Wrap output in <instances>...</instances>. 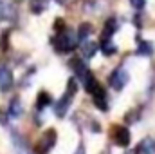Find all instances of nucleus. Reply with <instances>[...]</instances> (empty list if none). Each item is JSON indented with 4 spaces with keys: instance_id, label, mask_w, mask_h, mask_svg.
<instances>
[{
    "instance_id": "nucleus-2",
    "label": "nucleus",
    "mask_w": 155,
    "mask_h": 154,
    "mask_svg": "<svg viewBox=\"0 0 155 154\" xmlns=\"http://www.w3.org/2000/svg\"><path fill=\"white\" fill-rule=\"evenodd\" d=\"M54 145H56V131H54V129H49V131L43 132L41 140L38 142V145H36V152L38 154H47Z\"/></svg>"
},
{
    "instance_id": "nucleus-18",
    "label": "nucleus",
    "mask_w": 155,
    "mask_h": 154,
    "mask_svg": "<svg viewBox=\"0 0 155 154\" xmlns=\"http://www.w3.org/2000/svg\"><path fill=\"white\" fill-rule=\"evenodd\" d=\"M135 116H137V111H132V113H128L124 118H128V121H130V123H135V121H137V118H135Z\"/></svg>"
},
{
    "instance_id": "nucleus-19",
    "label": "nucleus",
    "mask_w": 155,
    "mask_h": 154,
    "mask_svg": "<svg viewBox=\"0 0 155 154\" xmlns=\"http://www.w3.org/2000/svg\"><path fill=\"white\" fill-rule=\"evenodd\" d=\"M5 9H7V5L0 0V20H2V18H5Z\"/></svg>"
},
{
    "instance_id": "nucleus-20",
    "label": "nucleus",
    "mask_w": 155,
    "mask_h": 154,
    "mask_svg": "<svg viewBox=\"0 0 155 154\" xmlns=\"http://www.w3.org/2000/svg\"><path fill=\"white\" fill-rule=\"evenodd\" d=\"M0 123H2V125H5V123H7V116L4 114L2 111H0Z\"/></svg>"
},
{
    "instance_id": "nucleus-17",
    "label": "nucleus",
    "mask_w": 155,
    "mask_h": 154,
    "mask_svg": "<svg viewBox=\"0 0 155 154\" xmlns=\"http://www.w3.org/2000/svg\"><path fill=\"white\" fill-rule=\"evenodd\" d=\"M130 4H132L134 9H143L146 5V0H130Z\"/></svg>"
},
{
    "instance_id": "nucleus-4",
    "label": "nucleus",
    "mask_w": 155,
    "mask_h": 154,
    "mask_svg": "<svg viewBox=\"0 0 155 154\" xmlns=\"http://www.w3.org/2000/svg\"><path fill=\"white\" fill-rule=\"evenodd\" d=\"M13 87V73L7 65H0V91L5 93Z\"/></svg>"
},
{
    "instance_id": "nucleus-13",
    "label": "nucleus",
    "mask_w": 155,
    "mask_h": 154,
    "mask_svg": "<svg viewBox=\"0 0 155 154\" xmlns=\"http://www.w3.org/2000/svg\"><path fill=\"white\" fill-rule=\"evenodd\" d=\"M52 103V98H51V94L49 93H45V91H41L38 94V98H36V107L38 109H45L47 105H51Z\"/></svg>"
},
{
    "instance_id": "nucleus-10",
    "label": "nucleus",
    "mask_w": 155,
    "mask_h": 154,
    "mask_svg": "<svg viewBox=\"0 0 155 154\" xmlns=\"http://www.w3.org/2000/svg\"><path fill=\"white\" fill-rule=\"evenodd\" d=\"M96 51H97V44H94V42H83V45H81V54H83V58H92L94 54H96Z\"/></svg>"
},
{
    "instance_id": "nucleus-12",
    "label": "nucleus",
    "mask_w": 155,
    "mask_h": 154,
    "mask_svg": "<svg viewBox=\"0 0 155 154\" xmlns=\"http://www.w3.org/2000/svg\"><path fill=\"white\" fill-rule=\"evenodd\" d=\"M22 114V103H20V98H13L11 103H9V116L11 118H18Z\"/></svg>"
},
{
    "instance_id": "nucleus-21",
    "label": "nucleus",
    "mask_w": 155,
    "mask_h": 154,
    "mask_svg": "<svg viewBox=\"0 0 155 154\" xmlns=\"http://www.w3.org/2000/svg\"><path fill=\"white\" fill-rule=\"evenodd\" d=\"M76 154H85V151H83V145H79V149H78Z\"/></svg>"
},
{
    "instance_id": "nucleus-16",
    "label": "nucleus",
    "mask_w": 155,
    "mask_h": 154,
    "mask_svg": "<svg viewBox=\"0 0 155 154\" xmlns=\"http://www.w3.org/2000/svg\"><path fill=\"white\" fill-rule=\"evenodd\" d=\"M116 33V22L114 20H108L107 26H105V33H103V40H107L108 37H112Z\"/></svg>"
},
{
    "instance_id": "nucleus-15",
    "label": "nucleus",
    "mask_w": 155,
    "mask_h": 154,
    "mask_svg": "<svg viewBox=\"0 0 155 154\" xmlns=\"http://www.w3.org/2000/svg\"><path fill=\"white\" fill-rule=\"evenodd\" d=\"M153 53V45L152 42H146V40H141L139 47H137V54H143V56H150Z\"/></svg>"
},
{
    "instance_id": "nucleus-14",
    "label": "nucleus",
    "mask_w": 155,
    "mask_h": 154,
    "mask_svg": "<svg viewBox=\"0 0 155 154\" xmlns=\"http://www.w3.org/2000/svg\"><path fill=\"white\" fill-rule=\"evenodd\" d=\"M99 49L103 51L105 56H112V54L117 53V47L114 45V42H110V40H103V44L99 45Z\"/></svg>"
},
{
    "instance_id": "nucleus-3",
    "label": "nucleus",
    "mask_w": 155,
    "mask_h": 154,
    "mask_svg": "<svg viewBox=\"0 0 155 154\" xmlns=\"http://www.w3.org/2000/svg\"><path fill=\"white\" fill-rule=\"evenodd\" d=\"M128 80H130V76H128V71H126V69H123V67H117L116 71L110 75V78H108L110 85H112L114 89H117V91H121V89L128 83Z\"/></svg>"
},
{
    "instance_id": "nucleus-22",
    "label": "nucleus",
    "mask_w": 155,
    "mask_h": 154,
    "mask_svg": "<svg viewBox=\"0 0 155 154\" xmlns=\"http://www.w3.org/2000/svg\"><path fill=\"white\" fill-rule=\"evenodd\" d=\"M126 154H137V151H135V152H134V151H128Z\"/></svg>"
},
{
    "instance_id": "nucleus-6",
    "label": "nucleus",
    "mask_w": 155,
    "mask_h": 154,
    "mask_svg": "<svg viewBox=\"0 0 155 154\" xmlns=\"http://www.w3.org/2000/svg\"><path fill=\"white\" fill-rule=\"evenodd\" d=\"M72 96H74V94L67 91V93H65V94H63V96L60 98V102H58V103L54 105V113L60 116V118H61V116H65L67 109H69V105H71V100H72Z\"/></svg>"
},
{
    "instance_id": "nucleus-9",
    "label": "nucleus",
    "mask_w": 155,
    "mask_h": 154,
    "mask_svg": "<svg viewBox=\"0 0 155 154\" xmlns=\"http://www.w3.org/2000/svg\"><path fill=\"white\" fill-rule=\"evenodd\" d=\"M92 29H94V27H92V24H88V22L79 24V27H78V40L85 42V40L92 35Z\"/></svg>"
},
{
    "instance_id": "nucleus-7",
    "label": "nucleus",
    "mask_w": 155,
    "mask_h": 154,
    "mask_svg": "<svg viewBox=\"0 0 155 154\" xmlns=\"http://www.w3.org/2000/svg\"><path fill=\"white\" fill-rule=\"evenodd\" d=\"M94 94V105L97 107V109H101V111H108V102H107V93H105V89L101 87V85H97V89L92 93Z\"/></svg>"
},
{
    "instance_id": "nucleus-8",
    "label": "nucleus",
    "mask_w": 155,
    "mask_h": 154,
    "mask_svg": "<svg viewBox=\"0 0 155 154\" xmlns=\"http://www.w3.org/2000/svg\"><path fill=\"white\" fill-rule=\"evenodd\" d=\"M137 154H155V140L153 138H144L137 145Z\"/></svg>"
},
{
    "instance_id": "nucleus-11",
    "label": "nucleus",
    "mask_w": 155,
    "mask_h": 154,
    "mask_svg": "<svg viewBox=\"0 0 155 154\" xmlns=\"http://www.w3.org/2000/svg\"><path fill=\"white\" fill-rule=\"evenodd\" d=\"M47 5H49V0H31V2H29V7H31V11H33L35 15L43 13V11L47 9Z\"/></svg>"
},
{
    "instance_id": "nucleus-1",
    "label": "nucleus",
    "mask_w": 155,
    "mask_h": 154,
    "mask_svg": "<svg viewBox=\"0 0 155 154\" xmlns=\"http://www.w3.org/2000/svg\"><path fill=\"white\" fill-rule=\"evenodd\" d=\"M52 44H54L56 51H60V53H69V51L76 49V45H78V35L74 33V31H71V29L58 31V35L54 37Z\"/></svg>"
},
{
    "instance_id": "nucleus-5",
    "label": "nucleus",
    "mask_w": 155,
    "mask_h": 154,
    "mask_svg": "<svg viewBox=\"0 0 155 154\" xmlns=\"http://www.w3.org/2000/svg\"><path fill=\"white\" fill-rule=\"evenodd\" d=\"M116 132H114V140H116V143L119 147H128L130 145V131L126 129V127H123V125H119L114 129Z\"/></svg>"
}]
</instances>
